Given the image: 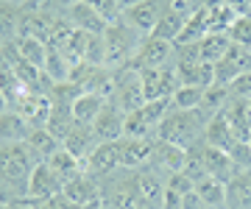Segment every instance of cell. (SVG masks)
Returning <instances> with one entry per match:
<instances>
[{
  "label": "cell",
  "instance_id": "cell-1",
  "mask_svg": "<svg viewBox=\"0 0 251 209\" xmlns=\"http://www.w3.org/2000/svg\"><path fill=\"white\" fill-rule=\"evenodd\" d=\"M39 164L25 142H0V201L17 204L28 198V184Z\"/></svg>",
  "mask_w": 251,
  "mask_h": 209
},
{
  "label": "cell",
  "instance_id": "cell-2",
  "mask_svg": "<svg viewBox=\"0 0 251 209\" xmlns=\"http://www.w3.org/2000/svg\"><path fill=\"white\" fill-rule=\"evenodd\" d=\"M215 117L204 112L201 106L198 109H168L165 120L159 123V131H156V139H165L171 145H179L184 151L196 148L198 142H204V131H206V123Z\"/></svg>",
  "mask_w": 251,
  "mask_h": 209
},
{
  "label": "cell",
  "instance_id": "cell-3",
  "mask_svg": "<svg viewBox=\"0 0 251 209\" xmlns=\"http://www.w3.org/2000/svg\"><path fill=\"white\" fill-rule=\"evenodd\" d=\"M140 42H143V37H140L123 17L115 20V23H109L106 31H103L106 67L109 70H123V67H128V62L134 59L137 47H140Z\"/></svg>",
  "mask_w": 251,
  "mask_h": 209
},
{
  "label": "cell",
  "instance_id": "cell-4",
  "mask_svg": "<svg viewBox=\"0 0 251 209\" xmlns=\"http://www.w3.org/2000/svg\"><path fill=\"white\" fill-rule=\"evenodd\" d=\"M171 109V100H145L140 109L126 115L123 137H140V139H156L159 123Z\"/></svg>",
  "mask_w": 251,
  "mask_h": 209
},
{
  "label": "cell",
  "instance_id": "cell-5",
  "mask_svg": "<svg viewBox=\"0 0 251 209\" xmlns=\"http://www.w3.org/2000/svg\"><path fill=\"white\" fill-rule=\"evenodd\" d=\"M173 62V42L159 37H143L140 47H137L134 59L128 62L131 70L143 73V70H156V67H165V64Z\"/></svg>",
  "mask_w": 251,
  "mask_h": 209
},
{
  "label": "cell",
  "instance_id": "cell-6",
  "mask_svg": "<svg viewBox=\"0 0 251 209\" xmlns=\"http://www.w3.org/2000/svg\"><path fill=\"white\" fill-rule=\"evenodd\" d=\"M140 81H143L145 100H171L173 92L181 87L173 62L165 64V67H156V70H143L140 73Z\"/></svg>",
  "mask_w": 251,
  "mask_h": 209
},
{
  "label": "cell",
  "instance_id": "cell-7",
  "mask_svg": "<svg viewBox=\"0 0 251 209\" xmlns=\"http://www.w3.org/2000/svg\"><path fill=\"white\" fill-rule=\"evenodd\" d=\"M112 103L120 106V109L128 115V112L140 109L145 103V95H143V81H140V73L131 70V67H123L117 70V81H115V92H112Z\"/></svg>",
  "mask_w": 251,
  "mask_h": 209
},
{
  "label": "cell",
  "instance_id": "cell-8",
  "mask_svg": "<svg viewBox=\"0 0 251 209\" xmlns=\"http://www.w3.org/2000/svg\"><path fill=\"white\" fill-rule=\"evenodd\" d=\"M62 195L70 204H78L84 209H98L100 207V179L92 176L90 170H81L78 176H73L70 182H64Z\"/></svg>",
  "mask_w": 251,
  "mask_h": 209
},
{
  "label": "cell",
  "instance_id": "cell-9",
  "mask_svg": "<svg viewBox=\"0 0 251 209\" xmlns=\"http://www.w3.org/2000/svg\"><path fill=\"white\" fill-rule=\"evenodd\" d=\"M168 6H171L168 0H143V3H137L131 9H126L123 20L134 28L140 37H151L156 23L162 20V14L168 11Z\"/></svg>",
  "mask_w": 251,
  "mask_h": 209
},
{
  "label": "cell",
  "instance_id": "cell-10",
  "mask_svg": "<svg viewBox=\"0 0 251 209\" xmlns=\"http://www.w3.org/2000/svg\"><path fill=\"white\" fill-rule=\"evenodd\" d=\"M134 184L137 192L148 209H162V201H165V190H168V179L156 173L151 164H143L134 170Z\"/></svg>",
  "mask_w": 251,
  "mask_h": 209
},
{
  "label": "cell",
  "instance_id": "cell-11",
  "mask_svg": "<svg viewBox=\"0 0 251 209\" xmlns=\"http://www.w3.org/2000/svg\"><path fill=\"white\" fill-rule=\"evenodd\" d=\"M148 164L168 179V176H173V173L184 170V164H187V151L179 148V145H171V142H165V139H153Z\"/></svg>",
  "mask_w": 251,
  "mask_h": 209
},
{
  "label": "cell",
  "instance_id": "cell-12",
  "mask_svg": "<svg viewBox=\"0 0 251 209\" xmlns=\"http://www.w3.org/2000/svg\"><path fill=\"white\" fill-rule=\"evenodd\" d=\"M11 109H17L31 128H45L48 117H50V98L42 95V92L23 90V95L17 98V103H14Z\"/></svg>",
  "mask_w": 251,
  "mask_h": 209
},
{
  "label": "cell",
  "instance_id": "cell-13",
  "mask_svg": "<svg viewBox=\"0 0 251 209\" xmlns=\"http://www.w3.org/2000/svg\"><path fill=\"white\" fill-rule=\"evenodd\" d=\"M196 151H198V156H201V162H204L206 173H209L212 179H218V182L226 184L234 173H237V164H234L232 154H226V151H221V148L206 145V142H198Z\"/></svg>",
  "mask_w": 251,
  "mask_h": 209
},
{
  "label": "cell",
  "instance_id": "cell-14",
  "mask_svg": "<svg viewBox=\"0 0 251 209\" xmlns=\"http://www.w3.org/2000/svg\"><path fill=\"white\" fill-rule=\"evenodd\" d=\"M123 128H126V112L120 106H115L112 100H106L103 112L92 123V131L98 137V142H117V139H123Z\"/></svg>",
  "mask_w": 251,
  "mask_h": 209
},
{
  "label": "cell",
  "instance_id": "cell-15",
  "mask_svg": "<svg viewBox=\"0 0 251 209\" xmlns=\"http://www.w3.org/2000/svg\"><path fill=\"white\" fill-rule=\"evenodd\" d=\"M64 190V182L56 176L48 162H39L34 167V176H31V184H28V198L34 201H50V198H59Z\"/></svg>",
  "mask_w": 251,
  "mask_h": 209
},
{
  "label": "cell",
  "instance_id": "cell-16",
  "mask_svg": "<svg viewBox=\"0 0 251 209\" xmlns=\"http://www.w3.org/2000/svg\"><path fill=\"white\" fill-rule=\"evenodd\" d=\"M123 167L120 162V139L117 142H100L95 151L90 154V159L84 162V170H90L92 176H109V173H115Z\"/></svg>",
  "mask_w": 251,
  "mask_h": 209
},
{
  "label": "cell",
  "instance_id": "cell-17",
  "mask_svg": "<svg viewBox=\"0 0 251 209\" xmlns=\"http://www.w3.org/2000/svg\"><path fill=\"white\" fill-rule=\"evenodd\" d=\"M62 145L67 148L73 156H78L81 162H87V159H90V154L100 145V142H98V137H95V131H92V126L75 123V126L70 128V134L62 139Z\"/></svg>",
  "mask_w": 251,
  "mask_h": 209
},
{
  "label": "cell",
  "instance_id": "cell-18",
  "mask_svg": "<svg viewBox=\"0 0 251 209\" xmlns=\"http://www.w3.org/2000/svg\"><path fill=\"white\" fill-rule=\"evenodd\" d=\"M151 148L153 139H140V137H123L120 139V162H123L126 170H137L148 164L151 159Z\"/></svg>",
  "mask_w": 251,
  "mask_h": 209
},
{
  "label": "cell",
  "instance_id": "cell-19",
  "mask_svg": "<svg viewBox=\"0 0 251 209\" xmlns=\"http://www.w3.org/2000/svg\"><path fill=\"white\" fill-rule=\"evenodd\" d=\"M204 142L206 145H212V148H221V151H226V154H232V148L240 142L237 134L232 131V126H229V120L224 117V112H218L215 117L206 123Z\"/></svg>",
  "mask_w": 251,
  "mask_h": 209
},
{
  "label": "cell",
  "instance_id": "cell-20",
  "mask_svg": "<svg viewBox=\"0 0 251 209\" xmlns=\"http://www.w3.org/2000/svg\"><path fill=\"white\" fill-rule=\"evenodd\" d=\"M23 31V6L0 0V45L17 42Z\"/></svg>",
  "mask_w": 251,
  "mask_h": 209
},
{
  "label": "cell",
  "instance_id": "cell-21",
  "mask_svg": "<svg viewBox=\"0 0 251 209\" xmlns=\"http://www.w3.org/2000/svg\"><path fill=\"white\" fill-rule=\"evenodd\" d=\"M64 17L70 20L73 28H78V31H84V34H103L106 31V20H100L95 11L81 0V3H75V6H70V9L64 11Z\"/></svg>",
  "mask_w": 251,
  "mask_h": 209
},
{
  "label": "cell",
  "instance_id": "cell-22",
  "mask_svg": "<svg viewBox=\"0 0 251 209\" xmlns=\"http://www.w3.org/2000/svg\"><path fill=\"white\" fill-rule=\"evenodd\" d=\"M226 209H251V173H234L226 182Z\"/></svg>",
  "mask_w": 251,
  "mask_h": 209
},
{
  "label": "cell",
  "instance_id": "cell-23",
  "mask_svg": "<svg viewBox=\"0 0 251 209\" xmlns=\"http://www.w3.org/2000/svg\"><path fill=\"white\" fill-rule=\"evenodd\" d=\"M31 126L17 109H6L0 115V142H25Z\"/></svg>",
  "mask_w": 251,
  "mask_h": 209
},
{
  "label": "cell",
  "instance_id": "cell-24",
  "mask_svg": "<svg viewBox=\"0 0 251 209\" xmlns=\"http://www.w3.org/2000/svg\"><path fill=\"white\" fill-rule=\"evenodd\" d=\"M103 106H106V98H100L95 92H81L78 98L73 100V117H75V123L92 126L98 120V115L103 112Z\"/></svg>",
  "mask_w": 251,
  "mask_h": 209
},
{
  "label": "cell",
  "instance_id": "cell-25",
  "mask_svg": "<svg viewBox=\"0 0 251 209\" xmlns=\"http://www.w3.org/2000/svg\"><path fill=\"white\" fill-rule=\"evenodd\" d=\"M25 145L31 148V154H34L39 162H48V159H50V156L62 148V139H59V137H53L48 128H31Z\"/></svg>",
  "mask_w": 251,
  "mask_h": 209
},
{
  "label": "cell",
  "instance_id": "cell-26",
  "mask_svg": "<svg viewBox=\"0 0 251 209\" xmlns=\"http://www.w3.org/2000/svg\"><path fill=\"white\" fill-rule=\"evenodd\" d=\"M190 14H184V11L173 9V6H168V11L162 14V20L156 23V28H153L151 37H159V39H168V42H173L176 45V39H179V34L184 31V23H187Z\"/></svg>",
  "mask_w": 251,
  "mask_h": 209
},
{
  "label": "cell",
  "instance_id": "cell-27",
  "mask_svg": "<svg viewBox=\"0 0 251 209\" xmlns=\"http://www.w3.org/2000/svg\"><path fill=\"white\" fill-rule=\"evenodd\" d=\"M48 167H50L62 182H70L73 176H78V173L84 170V162H81L78 156H73L70 151L62 145L53 156H50V159H48Z\"/></svg>",
  "mask_w": 251,
  "mask_h": 209
},
{
  "label": "cell",
  "instance_id": "cell-28",
  "mask_svg": "<svg viewBox=\"0 0 251 209\" xmlns=\"http://www.w3.org/2000/svg\"><path fill=\"white\" fill-rule=\"evenodd\" d=\"M196 192L209 209H221L226 204V184L212 176H204L201 182H196Z\"/></svg>",
  "mask_w": 251,
  "mask_h": 209
},
{
  "label": "cell",
  "instance_id": "cell-29",
  "mask_svg": "<svg viewBox=\"0 0 251 209\" xmlns=\"http://www.w3.org/2000/svg\"><path fill=\"white\" fill-rule=\"evenodd\" d=\"M229 45H232L229 34H206V37L201 39V59H204L206 64H218L226 56Z\"/></svg>",
  "mask_w": 251,
  "mask_h": 209
},
{
  "label": "cell",
  "instance_id": "cell-30",
  "mask_svg": "<svg viewBox=\"0 0 251 209\" xmlns=\"http://www.w3.org/2000/svg\"><path fill=\"white\" fill-rule=\"evenodd\" d=\"M17 50L20 56L31 62L34 67H45V59H48V45L42 39H34V37H20L17 39Z\"/></svg>",
  "mask_w": 251,
  "mask_h": 209
},
{
  "label": "cell",
  "instance_id": "cell-31",
  "mask_svg": "<svg viewBox=\"0 0 251 209\" xmlns=\"http://www.w3.org/2000/svg\"><path fill=\"white\" fill-rule=\"evenodd\" d=\"M237 23V14H234L229 6H218V9L206 11V25H209V34H229V28Z\"/></svg>",
  "mask_w": 251,
  "mask_h": 209
},
{
  "label": "cell",
  "instance_id": "cell-32",
  "mask_svg": "<svg viewBox=\"0 0 251 209\" xmlns=\"http://www.w3.org/2000/svg\"><path fill=\"white\" fill-rule=\"evenodd\" d=\"M201 100H204V90H201V87H187V84H181L179 90L173 92L171 106L173 109H198Z\"/></svg>",
  "mask_w": 251,
  "mask_h": 209
},
{
  "label": "cell",
  "instance_id": "cell-33",
  "mask_svg": "<svg viewBox=\"0 0 251 209\" xmlns=\"http://www.w3.org/2000/svg\"><path fill=\"white\" fill-rule=\"evenodd\" d=\"M84 3H87L100 20H106V23H115V20L123 17V6H120V0H84Z\"/></svg>",
  "mask_w": 251,
  "mask_h": 209
},
{
  "label": "cell",
  "instance_id": "cell-34",
  "mask_svg": "<svg viewBox=\"0 0 251 209\" xmlns=\"http://www.w3.org/2000/svg\"><path fill=\"white\" fill-rule=\"evenodd\" d=\"M229 39L234 45H243L251 50V17H237V23L229 28Z\"/></svg>",
  "mask_w": 251,
  "mask_h": 209
},
{
  "label": "cell",
  "instance_id": "cell-35",
  "mask_svg": "<svg viewBox=\"0 0 251 209\" xmlns=\"http://www.w3.org/2000/svg\"><path fill=\"white\" fill-rule=\"evenodd\" d=\"M229 92H232L234 100H251V70L237 75V78L229 84Z\"/></svg>",
  "mask_w": 251,
  "mask_h": 209
},
{
  "label": "cell",
  "instance_id": "cell-36",
  "mask_svg": "<svg viewBox=\"0 0 251 209\" xmlns=\"http://www.w3.org/2000/svg\"><path fill=\"white\" fill-rule=\"evenodd\" d=\"M168 190L179 192V195H187V192L196 190V184H193V179H190L187 173H173V176H168Z\"/></svg>",
  "mask_w": 251,
  "mask_h": 209
},
{
  "label": "cell",
  "instance_id": "cell-37",
  "mask_svg": "<svg viewBox=\"0 0 251 209\" xmlns=\"http://www.w3.org/2000/svg\"><path fill=\"white\" fill-rule=\"evenodd\" d=\"M226 6H229L237 17H251V0H226Z\"/></svg>",
  "mask_w": 251,
  "mask_h": 209
},
{
  "label": "cell",
  "instance_id": "cell-38",
  "mask_svg": "<svg viewBox=\"0 0 251 209\" xmlns=\"http://www.w3.org/2000/svg\"><path fill=\"white\" fill-rule=\"evenodd\" d=\"M181 209H209V207H206L204 201L198 198V192L193 190V192H187V195L181 198Z\"/></svg>",
  "mask_w": 251,
  "mask_h": 209
},
{
  "label": "cell",
  "instance_id": "cell-39",
  "mask_svg": "<svg viewBox=\"0 0 251 209\" xmlns=\"http://www.w3.org/2000/svg\"><path fill=\"white\" fill-rule=\"evenodd\" d=\"M11 209H36V201L34 198H23L17 204H11Z\"/></svg>",
  "mask_w": 251,
  "mask_h": 209
},
{
  "label": "cell",
  "instance_id": "cell-40",
  "mask_svg": "<svg viewBox=\"0 0 251 209\" xmlns=\"http://www.w3.org/2000/svg\"><path fill=\"white\" fill-rule=\"evenodd\" d=\"M6 109H11V103H9V98H6V95L0 92V115H3Z\"/></svg>",
  "mask_w": 251,
  "mask_h": 209
},
{
  "label": "cell",
  "instance_id": "cell-41",
  "mask_svg": "<svg viewBox=\"0 0 251 209\" xmlns=\"http://www.w3.org/2000/svg\"><path fill=\"white\" fill-rule=\"evenodd\" d=\"M137 3H143V0H120V6H123V11H126V9H131V6H137Z\"/></svg>",
  "mask_w": 251,
  "mask_h": 209
},
{
  "label": "cell",
  "instance_id": "cell-42",
  "mask_svg": "<svg viewBox=\"0 0 251 209\" xmlns=\"http://www.w3.org/2000/svg\"><path fill=\"white\" fill-rule=\"evenodd\" d=\"M0 209H11V204H3V201H0Z\"/></svg>",
  "mask_w": 251,
  "mask_h": 209
},
{
  "label": "cell",
  "instance_id": "cell-43",
  "mask_svg": "<svg viewBox=\"0 0 251 209\" xmlns=\"http://www.w3.org/2000/svg\"><path fill=\"white\" fill-rule=\"evenodd\" d=\"M6 3H20V0H6Z\"/></svg>",
  "mask_w": 251,
  "mask_h": 209
},
{
  "label": "cell",
  "instance_id": "cell-44",
  "mask_svg": "<svg viewBox=\"0 0 251 209\" xmlns=\"http://www.w3.org/2000/svg\"><path fill=\"white\" fill-rule=\"evenodd\" d=\"M249 145H251V134H249Z\"/></svg>",
  "mask_w": 251,
  "mask_h": 209
},
{
  "label": "cell",
  "instance_id": "cell-45",
  "mask_svg": "<svg viewBox=\"0 0 251 209\" xmlns=\"http://www.w3.org/2000/svg\"><path fill=\"white\" fill-rule=\"evenodd\" d=\"M249 109H251V100H249Z\"/></svg>",
  "mask_w": 251,
  "mask_h": 209
},
{
  "label": "cell",
  "instance_id": "cell-46",
  "mask_svg": "<svg viewBox=\"0 0 251 209\" xmlns=\"http://www.w3.org/2000/svg\"><path fill=\"white\" fill-rule=\"evenodd\" d=\"M168 3H173V0H168Z\"/></svg>",
  "mask_w": 251,
  "mask_h": 209
},
{
  "label": "cell",
  "instance_id": "cell-47",
  "mask_svg": "<svg viewBox=\"0 0 251 209\" xmlns=\"http://www.w3.org/2000/svg\"><path fill=\"white\" fill-rule=\"evenodd\" d=\"M98 209H103V207H98Z\"/></svg>",
  "mask_w": 251,
  "mask_h": 209
}]
</instances>
